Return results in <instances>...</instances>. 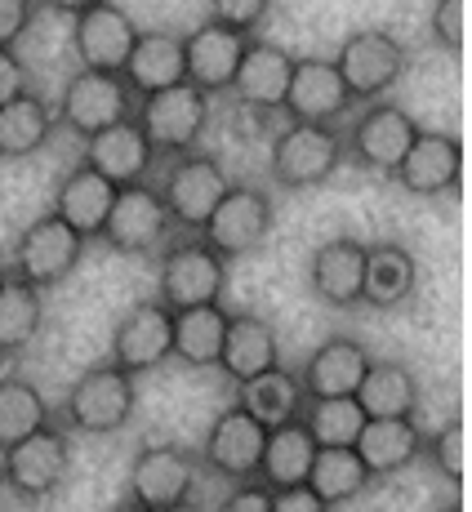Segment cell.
I'll return each mask as SVG.
<instances>
[{"mask_svg": "<svg viewBox=\"0 0 472 512\" xmlns=\"http://www.w3.org/2000/svg\"><path fill=\"white\" fill-rule=\"evenodd\" d=\"M134 406H139V374L121 370L116 361H103L67 388L63 423L67 432L107 437V432H121L134 419Z\"/></svg>", "mask_w": 472, "mask_h": 512, "instance_id": "6da1fadb", "label": "cell"}, {"mask_svg": "<svg viewBox=\"0 0 472 512\" xmlns=\"http://www.w3.org/2000/svg\"><path fill=\"white\" fill-rule=\"evenodd\" d=\"M134 121L156 156H183L196 152V143L210 130V94L179 81L170 90H156L147 98H134Z\"/></svg>", "mask_w": 472, "mask_h": 512, "instance_id": "7a4b0ae2", "label": "cell"}, {"mask_svg": "<svg viewBox=\"0 0 472 512\" xmlns=\"http://www.w3.org/2000/svg\"><path fill=\"white\" fill-rule=\"evenodd\" d=\"M339 165H343V134L334 125L290 121L285 130L272 134L268 170L290 192H308V187L330 183Z\"/></svg>", "mask_w": 472, "mask_h": 512, "instance_id": "3957f363", "label": "cell"}, {"mask_svg": "<svg viewBox=\"0 0 472 512\" xmlns=\"http://www.w3.org/2000/svg\"><path fill=\"white\" fill-rule=\"evenodd\" d=\"M223 285H228V259L214 254L201 236H179L174 245L161 250V263H156V299L170 312L219 303Z\"/></svg>", "mask_w": 472, "mask_h": 512, "instance_id": "277c9868", "label": "cell"}, {"mask_svg": "<svg viewBox=\"0 0 472 512\" xmlns=\"http://www.w3.org/2000/svg\"><path fill=\"white\" fill-rule=\"evenodd\" d=\"M272 223H277L272 192L254 183H228V192L219 196V205L210 210V219L196 236L223 259H245L272 236Z\"/></svg>", "mask_w": 472, "mask_h": 512, "instance_id": "5b68a950", "label": "cell"}, {"mask_svg": "<svg viewBox=\"0 0 472 512\" xmlns=\"http://www.w3.org/2000/svg\"><path fill=\"white\" fill-rule=\"evenodd\" d=\"M0 472H5V490H14L18 499L58 495L63 481L72 477V432L45 423L32 437L0 450Z\"/></svg>", "mask_w": 472, "mask_h": 512, "instance_id": "8992f818", "label": "cell"}, {"mask_svg": "<svg viewBox=\"0 0 472 512\" xmlns=\"http://www.w3.org/2000/svg\"><path fill=\"white\" fill-rule=\"evenodd\" d=\"M334 67H339L352 103H375V98H388L401 81H406L410 54L397 36L366 27V32L343 36L339 54H334Z\"/></svg>", "mask_w": 472, "mask_h": 512, "instance_id": "52a82bcc", "label": "cell"}, {"mask_svg": "<svg viewBox=\"0 0 472 512\" xmlns=\"http://www.w3.org/2000/svg\"><path fill=\"white\" fill-rule=\"evenodd\" d=\"M228 174H223V165L214 161L210 152H183V156H170V165H165L161 183H156V192H161L165 210H170V223L174 232L183 236H196L205 228V219H210V210L219 205V196L228 192Z\"/></svg>", "mask_w": 472, "mask_h": 512, "instance_id": "ba28073f", "label": "cell"}, {"mask_svg": "<svg viewBox=\"0 0 472 512\" xmlns=\"http://www.w3.org/2000/svg\"><path fill=\"white\" fill-rule=\"evenodd\" d=\"M85 236L76 228H67L58 214H41L23 228V236L9 250V272L23 281H32L36 290H49V285H63L81 268L85 259Z\"/></svg>", "mask_w": 472, "mask_h": 512, "instance_id": "9c48e42d", "label": "cell"}, {"mask_svg": "<svg viewBox=\"0 0 472 512\" xmlns=\"http://www.w3.org/2000/svg\"><path fill=\"white\" fill-rule=\"evenodd\" d=\"M125 116H134V94L121 81V72H90V67H81V72L67 76L63 94L54 103V121L63 130L81 134V139L125 121Z\"/></svg>", "mask_w": 472, "mask_h": 512, "instance_id": "30bf717a", "label": "cell"}, {"mask_svg": "<svg viewBox=\"0 0 472 512\" xmlns=\"http://www.w3.org/2000/svg\"><path fill=\"white\" fill-rule=\"evenodd\" d=\"M174 236V223H170V210H165L161 192L156 183H125L116 187V201H112V214L103 223V241L112 245L116 254H161Z\"/></svg>", "mask_w": 472, "mask_h": 512, "instance_id": "8fae6325", "label": "cell"}, {"mask_svg": "<svg viewBox=\"0 0 472 512\" xmlns=\"http://www.w3.org/2000/svg\"><path fill=\"white\" fill-rule=\"evenodd\" d=\"M196 490V455L174 441H156L143 446L130 464V481H125V495L134 504L152 508V512H179L192 504Z\"/></svg>", "mask_w": 472, "mask_h": 512, "instance_id": "7c38bea8", "label": "cell"}, {"mask_svg": "<svg viewBox=\"0 0 472 512\" xmlns=\"http://www.w3.org/2000/svg\"><path fill=\"white\" fill-rule=\"evenodd\" d=\"M415 134H419V121L406 107L388 103V98H375V103L352 121V130L343 134V156H352L357 165L392 179V170H397L401 156L410 152Z\"/></svg>", "mask_w": 472, "mask_h": 512, "instance_id": "4fadbf2b", "label": "cell"}, {"mask_svg": "<svg viewBox=\"0 0 472 512\" xmlns=\"http://www.w3.org/2000/svg\"><path fill=\"white\" fill-rule=\"evenodd\" d=\"M281 112L290 116V121H312V125H334L352 112V94H348V85H343L334 58H321V54L294 58Z\"/></svg>", "mask_w": 472, "mask_h": 512, "instance_id": "5bb4252c", "label": "cell"}, {"mask_svg": "<svg viewBox=\"0 0 472 512\" xmlns=\"http://www.w3.org/2000/svg\"><path fill=\"white\" fill-rule=\"evenodd\" d=\"M174 352V312L161 299H139L125 308L112 330V361L130 374H147L165 366Z\"/></svg>", "mask_w": 472, "mask_h": 512, "instance_id": "9a60e30c", "label": "cell"}, {"mask_svg": "<svg viewBox=\"0 0 472 512\" xmlns=\"http://www.w3.org/2000/svg\"><path fill=\"white\" fill-rule=\"evenodd\" d=\"M245 45H250V32H236V27L219 23V18L196 23L192 32L183 36V72H188V85L205 90L210 98L228 94Z\"/></svg>", "mask_w": 472, "mask_h": 512, "instance_id": "2e32d148", "label": "cell"}, {"mask_svg": "<svg viewBox=\"0 0 472 512\" xmlns=\"http://www.w3.org/2000/svg\"><path fill=\"white\" fill-rule=\"evenodd\" d=\"M134 41H139V27L112 0H94L90 9L72 14V49L90 72H121Z\"/></svg>", "mask_w": 472, "mask_h": 512, "instance_id": "e0dca14e", "label": "cell"}, {"mask_svg": "<svg viewBox=\"0 0 472 512\" xmlns=\"http://www.w3.org/2000/svg\"><path fill=\"white\" fill-rule=\"evenodd\" d=\"M392 179L406 187L410 196H446L455 192L464 179V143L459 134L441 130H419L410 152L401 156V165L392 170Z\"/></svg>", "mask_w": 472, "mask_h": 512, "instance_id": "ac0fdd59", "label": "cell"}, {"mask_svg": "<svg viewBox=\"0 0 472 512\" xmlns=\"http://www.w3.org/2000/svg\"><path fill=\"white\" fill-rule=\"evenodd\" d=\"M263 437H268V428H263L259 419H250L232 401V406L210 423V432H205L201 459L210 464V472H219V477H228V481H254L259 455H263Z\"/></svg>", "mask_w": 472, "mask_h": 512, "instance_id": "d6986e66", "label": "cell"}, {"mask_svg": "<svg viewBox=\"0 0 472 512\" xmlns=\"http://www.w3.org/2000/svg\"><path fill=\"white\" fill-rule=\"evenodd\" d=\"M81 161L90 165L94 174H103L107 183L125 187V183H143L147 174H152L156 152H152V143L143 139L139 121H134V116H125V121L107 125V130H98V134L85 139Z\"/></svg>", "mask_w": 472, "mask_h": 512, "instance_id": "ffe728a7", "label": "cell"}, {"mask_svg": "<svg viewBox=\"0 0 472 512\" xmlns=\"http://www.w3.org/2000/svg\"><path fill=\"white\" fill-rule=\"evenodd\" d=\"M361 272H366V241L357 236H330L326 245L312 250L308 285L326 308H357L361 303Z\"/></svg>", "mask_w": 472, "mask_h": 512, "instance_id": "44dd1931", "label": "cell"}, {"mask_svg": "<svg viewBox=\"0 0 472 512\" xmlns=\"http://www.w3.org/2000/svg\"><path fill=\"white\" fill-rule=\"evenodd\" d=\"M370 352L361 339L352 334H330L326 343L312 348V357L303 361L299 370V383H303V397H352L361 383V374L370 366Z\"/></svg>", "mask_w": 472, "mask_h": 512, "instance_id": "7402d4cb", "label": "cell"}, {"mask_svg": "<svg viewBox=\"0 0 472 512\" xmlns=\"http://www.w3.org/2000/svg\"><path fill=\"white\" fill-rule=\"evenodd\" d=\"M290 67H294V54L272 41H259L250 36L245 45L241 63H236V76H232V98L254 112H277L281 98H285V85H290Z\"/></svg>", "mask_w": 472, "mask_h": 512, "instance_id": "603a6c76", "label": "cell"}, {"mask_svg": "<svg viewBox=\"0 0 472 512\" xmlns=\"http://www.w3.org/2000/svg\"><path fill=\"white\" fill-rule=\"evenodd\" d=\"M112 201H116V183H107L103 174H94L90 165L81 161V165H72V170L58 179L49 214H58L67 228H76L85 241H94V236H103V223H107V214H112Z\"/></svg>", "mask_w": 472, "mask_h": 512, "instance_id": "cb8c5ba5", "label": "cell"}, {"mask_svg": "<svg viewBox=\"0 0 472 512\" xmlns=\"http://www.w3.org/2000/svg\"><path fill=\"white\" fill-rule=\"evenodd\" d=\"M419 290V263L406 245L397 241H379L366 245V272H361V303L379 312L406 308Z\"/></svg>", "mask_w": 472, "mask_h": 512, "instance_id": "d4e9b609", "label": "cell"}, {"mask_svg": "<svg viewBox=\"0 0 472 512\" xmlns=\"http://www.w3.org/2000/svg\"><path fill=\"white\" fill-rule=\"evenodd\" d=\"M370 477H397L424 455V432L415 419H366L352 441Z\"/></svg>", "mask_w": 472, "mask_h": 512, "instance_id": "484cf974", "label": "cell"}, {"mask_svg": "<svg viewBox=\"0 0 472 512\" xmlns=\"http://www.w3.org/2000/svg\"><path fill=\"white\" fill-rule=\"evenodd\" d=\"M121 81L130 85L134 98H147L156 90H170V85L188 81L183 72V36L174 32H139L130 58L121 67Z\"/></svg>", "mask_w": 472, "mask_h": 512, "instance_id": "4316f807", "label": "cell"}, {"mask_svg": "<svg viewBox=\"0 0 472 512\" xmlns=\"http://www.w3.org/2000/svg\"><path fill=\"white\" fill-rule=\"evenodd\" d=\"M272 366H281L277 330H272L263 317H250V312L232 317L228 334H223V348H219V370L228 374L232 383H245V379H254V374H263Z\"/></svg>", "mask_w": 472, "mask_h": 512, "instance_id": "83f0119b", "label": "cell"}, {"mask_svg": "<svg viewBox=\"0 0 472 512\" xmlns=\"http://www.w3.org/2000/svg\"><path fill=\"white\" fill-rule=\"evenodd\" d=\"M357 406L366 419H415L419 410V379L401 361H370L357 383Z\"/></svg>", "mask_w": 472, "mask_h": 512, "instance_id": "f1b7e54d", "label": "cell"}, {"mask_svg": "<svg viewBox=\"0 0 472 512\" xmlns=\"http://www.w3.org/2000/svg\"><path fill=\"white\" fill-rule=\"evenodd\" d=\"M317 459V441L308 437L303 419L277 423L263 437V455H259V472L254 481H263L268 490H285V486H303L308 481V468Z\"/></svg>", "mask_w": 472, "mask_h": 512, "instance_id": "f546056e", "label": "cell"}, {"mask_svg": "<svg viewBox=\"0 0 472 512\" xmlns=\"http://www.w3.org/2000/svg\"><path fill=\"white\" fill-rule=\"evenodd\" d=\"M303 383L299 374H290L285 366H272L254 379L236 383V406L250 419H259L263 428H277V423H290L303 415Z\"/></svg>", "mask_w": 472, "mask_h": 512, "instance_id": "4dcf8cb0", "label": "cell"}, {"mask_svg": "<svg viewBox=\"0 0 472 512\" xmlns=\"http://www.w3.org/2000/svg\"><path fill=\"white\" fill-rule=\"evenodd\" d=\"M54 103H45L36 90L9 98L0 107V161H27L54 134Z\"/></svg>", "mask_w": 472, "mask_h": 512, "instance_id": "1f68e13d", "label": "cell"}, {"mask_svg": "<svg viewBox=\"0 0 472 512\" xmlns=\"http://www.w3.org/2000/svg\"><path fill=\"white\" fill-rule=\"evenodd\" d=\"M232 312L223 303H201V308H179L174 312V352L183 366L192 370H210L219 366V348L228 334Z\"/></svg>", "mask_w": 472, "mask_h": 512, "instance_id": "d6a6232c", "label": "cell"}, {"mask_svg": "<svg viewBox=\"0 0 472 512\" xmlns=\"http://www.w3.org/2000/svg\"><path fill=\"white\" fill-rule=\"evenodd\" d=\"M45 326V290L9 272L0 281V357H18L36 343Z\"/></svg>", "mask_w": 472, "mask_h": 512, "instance_id": "836d02e7", "label": "cell"}, {"mask_svg": "<svg viewBox=\"0 0 472 512\" xmlns=\"http://www.w3.org/2000/svg\"><path fill=\"white\" fill-rule=\"evenodd\" d=\"M370 481L375 477H370V468L361 464V455L352 446H317V459H312L303 486H308L321 504L339 508V504H348V499L366 495Z\"/></svg>", "mask_w": 472, "mask_h": 512, "instance_id": "e575fe53", "label": "cell"}, {"mask_svg": "<svg viewBox=\"0 0 472 512\" xmlns=\"http://www.w3.org/2000/svg\"><path fill=\"white\" fill-rule=\"evenodd\" d=\"M45 423H49L45 392L23 374H0V450L32 437Z\"/></svg>", "mask_w": 472, "mask_h": 512, "instance_id": "d590c367", "label": "cell"}, {"mask_svg": "<svg viewBox=\"0 0 472 512\" xmlns=\"http://www.w3.org/2000/svg\"><path fill=\"white\" fill-rule=\"evenodd\" d=\"M299 419L317 446H352L366 423V410L357 406V397H312L303 401Z\"/></svg>", "mask_w": 472, "mask_h": 512, "instance_id": "8d00e7d4", "label": "cell"}, {"mask_svg": "<svg viewBox=\"0 0 472 512\" xmlns=\"http://www.w3.org/2000/svg\"><path fill=\"white\" fill-rule=\"evenodd\" d=\"M424 455H428V464L459 490L464 486V423L450 419L437 437H424Z\"/></svg>", "mask_w": 472, "mask_h": 512, "instance_id": "74e56055", "label": "cell"}, {"mask_svg": "<svg viewBox=\"0 0 472 512\" xmlns=\"http://www.w3.org/2000/svg\"><path fill=\"white\" fill-rule=\"evenodd\" d=\"M205 9H210V18L236 27V32H254L268 18L272 0H205Z\"/></svg>", "mask_w": 472, "mask_h": 512, "instance_id": "f35d334b", "label": "cell"}, {"mask_svg": "<svg viewBox=\"0 0 472 512\" xmlns=\"http://www.w3.org/2000/svg\"><path fill=\"white\" fill-rule=\"evenodd\" d=\"M464 14V0H437V9H432V36L450 54H464Z\"/></svg>", "mask_w": 472, "mask_h": 512, "instance_id": "ab89813d", "label": "cell"}, {"mask_svg": "<svg viewBox=\"0 0 472 512\" xmlns=\"http://www.w3.org/2000/svg\"><path fill=\"white\" fill-rule=\"evenodd\" d=\"M36 18V0H0V49H14Z\"/></svg>", "mask_w": 472, "mask_h": 512, "instance_id": "60d3db41", "label": "cell"}, {"mask_svg": "<svg viewBox=\"0 0 472 512\" xmlns=\"http://www.w3.org/2000/svg\"><path fill=\"white\" fill-rule=\"evenodd\" d=\"M214 512H272V490L263 481H236V490Z\"/></svg>", "mask_w": 472, "mask_h": 512, "instance_id": "b9f144b4", "label": "cell"}, {"mask_svg": "<svg viewBox=\"0 0 472 512\" xmlns=\"http://www.w3.org/2000/svg\"><path fill=\"white\" fill-rule=\"evenodd\" d=\"M32 90V72H27V63L14 54V49H0V107L9 103V98L27 94Z\"/></svg>", "mask_w": 472, "mask_h": 512, "instance_id": "7bdbcfd3", "label": "cell"}, {"mask_svg": "<svg viewBox=\"0 0 472 512\" xmlns=\"http://www.w3.org/2000/svg\"><path fill=\"white\" fill-rule=\"evenodd\" d=\"M272 512H330V504H321L308 486H285L272 490Z\"/></svg>", "mask_w": 472, "mask_h": 512, "instance_id": "ee69618b", "label": "cell"}, {"mask_svg": "<svg viewBox=\"0 0 472 512\" xmlns=\"http://www.w3.org/2000/svg\"><path fill=\"white\" fill-rule=\"evenodd\" d=\"M49 9H58V14H81V9H90L94 0H45Z\"/></svg>", "mask_w": 472, "mask_h": 512, "instance_id": "f6af8a7d", "label": "cell"}, {"mask_svg": "<svg viewBox=\"0 0 472 512\" xmlns=\"http://www.w3.org/2000/svg\"><path fill=\"white\" fill-rule=\"evenodd\" d=\"M107 512H152V508L134 504V499H130V495H125V499H121V504H116V508H107Z\"/></svg>", "mask_w": 472, "mask_h": 512, "instance_id": "bcb514c9", "label": "cell"}, {"mask_svg": "<svg viewBox=\"0 0 472 512\" xmlns=\"http://www.w3.org/2000/svg\"><path fill=\"white\" fill-rule=\"evenodd\" d=\"M432 512H464V504L455 499V504H441V508H432Z\"/></svg>", "mask_w": 472, "mask_h": 512, "instance_id": "7dc6e473", "label": "cell"}, {"mask_svg": "<svg viewBox=\"0 0 472 512\" xmlns=\"http://www.w3.org/2000/svg\"><path fill=\"white\" fill-rule=\"evenodd\" d=\"M9 277V263H0V281H5Z\"/></svg>", "mask_w": 472, "mask_h": 512, "instance_id": "c3c4849f", "label": "cell"}, {"mask_svg": "<svg viewBox=\"0 0 472 512\" xmlns=\"http://www.w3.org/2000/svg\"><path fill=\"white\" fill-rule=\"evenodd\" d=\"M0 495H5V472H0Z\"/></svg>", "mask_w": 472, "mask_h": 512, "instance_id": "681fc988", "label": "cell"}]
</instances>
